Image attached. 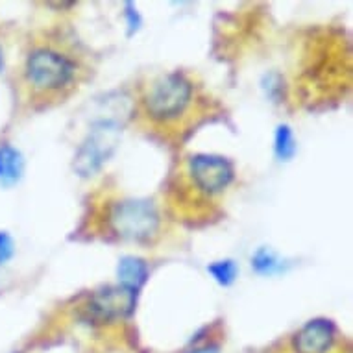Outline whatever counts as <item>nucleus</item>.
Listing matches in <instances>:
<instances>
[{
    "instance_id": "obj_16",
    "label": "nucleus",
    "mask_w": 353,
    "mask_h": 353,
    "mask_svg": "<svg viewBox=\"0 0 353 353\" xmlns=\"http://www.w3.org/2000/svg\"><path fill=\"white\" fill-rule=\"evenodd\" d=\"M0 67H2V52H0Z\"/></svg>"
},
{
    "instance_id": "obj_6",
    "label": "nucleus",
    "mask_w": 353,
    "mask_h": 353,
    "mask_svg": "<svg viewBox=\"0 0 353 353\" xmlns=\"http://www.w3.org/2000/svg\"><path fill=\"white\" fill-rule=\"evenodd\" d=\"M137 294L139 292H134L121 285H108L91 296V300L87 301L83 311L89 319L100 322V324L128 319L134 313Z\"/></svg>"
},
{
    "instance_id": "obj_14",
    "label": "nucleus",
    "mask_w": 353,
    "mask_h": 353,
    "mask_svg": "<svg viewBox=\"0 0 353 353\" xmlns=\"http://www.w3.org/2000/svg\"><path fill=\"white\" fill-rule=\"evenodd\" d=\"M124 15H126L128 28H130V35H132L134 32H137V30H139L141 15L137 13V10H135V6L132 4V2H126V12H124Z\"/></svg>"
},
{
    "instance_id": "obj_1",
    "label": "nucleus",
    "mask_w": 353,
    "mask_h": 353,
    "mask_svg": "<svg viewBox=\"0 0 353 353\" xmlns=\"http://www.w3.org/2000/svg\"><path fill=\"white\" fill-rule=\"evenodd\" d=\"M83 74L81 61L52 41L37 43L24 56L21 83L32 102L61 100L78 85Z\"/></svg>"
},
{
    "instance_id": "obj_2",
    "label": "nucleus",
    "mask_w": 353,
    "mask_h": 353,
    "mask_svg": "<svg viewBox=\"0 0 353 353\" xmlns=\"http://www.w3.org/2000/svg\"><path fill=\"white\" fill-rule=\"evenodd\" d=\"M194 102V85L180 70L167 72L152 81L141 97L143 113L154 126H178Z\"/></svg>"
},
{
    "instance_id": "obj_4",
    "label": "nucleus",
    "mask_w": 353,
    "mask_h": 353,
    "mask_svg": "<svg viewBox=\"0 0 353 353\" xmlns=\"http://www.w3.org/2000/svg\"><path fill=\"white\" fill-rule=\"evenodd\" d=\"M122 124L111 121H93L89 134L81 141L74 156V172L81 178H91L105 161L115 154L117 146L121 145Z\"/></svg>"
},
{
    "instance_id": "obj_5",
    "label": "nucleus",
    "mask_w": 353,
    "mask_h": 353,
    "mask_svg": "<svg viewBox=\"0 0 353 353\" xmlns=\"http://www.w3.org/2000/svg\"><path fill=\"white\" fill-rule=\"evenodd\" d=\"M187 178L194 191L213 198L232 185L235 168L226 157L214 154H194L187 159Z\"/></svg>"
},
{
    "instance_id": "obj_15",
    "label": "nucleus",
    "mask_w": 353,
    "mask_h": 353,
    "mask_svg": "<svg viewBox=\"0 0 353 353\" xmlns=\"http://www.w3.org/2000/svg\"><path fill=\"white\" fill-rule=\"evenodd\" d=\"M191 353H220V352L216 346H205V347H200V350H194V352Z\"/></svg>"
},
{
    "instance_id": "obj_8",
    "label": "nucleus",
    "mask_w": 353,
    "mask_h": 353,
    "mask_svg": "<svg viewBox=\"0 0 353 353\" xmlns=\"http://www.w3.org/2000/svg\"><path fill=\"white\" fill-rule=\"evenodd\" d=\"M148 274H150V270H148L145 259L135 257V255H124L119 261V267H117V278H119L117 285L126 287L134 292H139L148 281Z\"/></svg>"
},
{
    "instance_id": "obj_12",
    "label": "nucleus",
    "mask_w": 353,
    "mask_h": 353,
    "mask_svg": "<svg viewBox=\"0 0 353 353\" xmlns=\"http://www.w3.org/2000/svg\"><path fill=\"white\" fill-rule=\"evenodd\" d=\"M252 267L257 274L272 276L281 270V261L270 248H259L252 257Z\"/></svg>"
},
{
    "instance_id": "obj_3",
    "label": "nucleus",
    "mask_w": 353,
    "mask_h": 353,
    "mask_svg": "<svg viewBox=\"0 0 353 353\" xmlns=\"http://www.w3.org/2000/svg\"><path fill=\"white\" fill-rule=\"evenodd\" d=\"M108 224L111 232L122 241L148 243L159 232L161 216L150 200L126 198L111 205Z\"/></svg>"
},
{
    "instance_id": "obj_10",
    "label": "nucleus",
    "mask_w": 353,
    "mask_h": 353,
    "mask_svg": "<svg viewBox=\"0 0 353 353\" xmlns=\"http://www.w3.org/2000/svg\"><path fill=\"white\" fill-rule=\"evenodd\" d=\"M298 152L294 132L289 124H279L274 134V154L279 161H290Z\"/></svg>"
},
{
    "instance_id": "obj_7",
    "label": "nucleus",
    "mask_w": 353,
    "mask_h": 353,
    "mask_svg": "<svg viewBox=\"0 0 353 353\" xmlns=\"http://www.w3.org/2000/svg\"><path fill=\"white\" fill-rule=\"evenodd\" d=\"M335 342V325L327 319L307 322L294 336L296 353H327Z\"/></svg>"
},
{
    "instance_id": "obj_11",
    "label": "nucleus",
    "mask_w": 353,
    "mask_h": 353,
    "mask_svg": "<svg viewBox=\"0 0 353 353\" xmlns=\"http://www.w3.org/2000/svg\"><path fill=\"white\" fill-rule=\"evenodd\" d=\"M208 272L213 276V279L220 287H232L237 281L239 267L233 259L214 261L208 267Z\"/></svg>"
},
{
    "instance_id": "obj_13",
    "label": "nucleus",
    "mask_w": 353,
    "mask_h": 353,
    "mask_svg": "<svg viewBox=\"0 0 353 353\" xmlns=\"http://www.w3.org/2000/svg\"><path fill=\"white\" fill-rule=\"evenodd\" d=\"M13 254H15L13 239L6 232H0V265H4V263L12 259Z\"/></svg>"
},
{
    "instance_id": "obj_9",
    "label": "nucleus",
    "mask_w": 353,
    "mask_h": 353,
    "mask_svg": "<svg viewBox=\"0 0 353 353\" xmlns=\"http://www.w3.org/2000/svg\"><path fill=\"white\" fill-rule=\"evenodd\" d=\"M24 172L23 154L12 145H0V185H15Z\"/></svg>"
}]
</instances>
